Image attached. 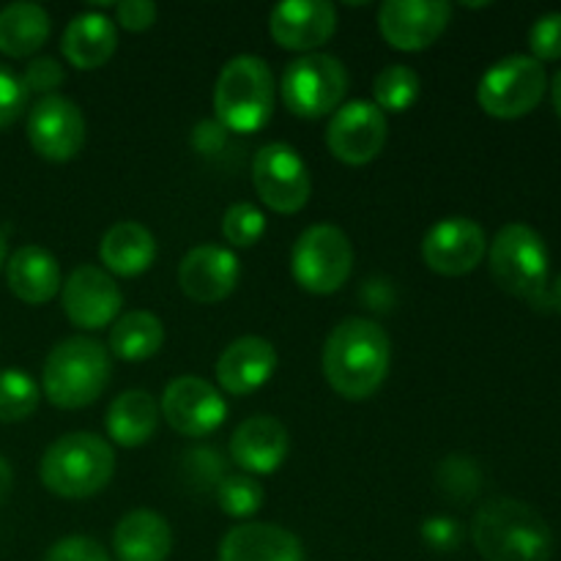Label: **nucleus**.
<instances>
[{
	"label": "nucleus",
	"instance_id": "30",
	"mask_svg": "<svg viewBox=\"0 0 561 561\" xmlns=\"http://www.w3.org/2000/svg\"><path fill=\"white\" fill-rule=\"evenodd\" d=\"M42 389L25 370H0V422H22L36 411Z\"/></svg>",
	"mask_w": 561,
	"mask_h": 561
},
{
	"label": "nucleus",
	"instance_id": "26",
	"mask_svg": "<svg viewBox=\"0 0 561 561\" xmlns=\"http://www.w3.org/2000/svg\"><path fill=\"white\" fill-rule=\"evenodd\" d=\"M104 425H107V436L113 438L118 447H142V444L151 442L153 433H157V400L148 392H142V389H129V392L118 394V398L110 403Z\"/></svg>",
	"mask_w": 561,
	"mask_h": 561
},
{
	"label": "nucleus",
	"instance_id": "10",
	"mask_svg": "<svg viewBox=\"0 0 561 561\" xmlns=\"http://www.w3.org/2000/svg\"><path fill=\"white\" fill-rule=\"evenodd\" d=\"M252 184L263 206L277 214H299L312 192L310 170L288 142H268L255 153Z\"/></svg>",
	"mask_w": 561,
	"mask_h": 561
},
{
	"label": "nucleus",
	"instance_id": "17",
	"mask_svg": "<svg viewBox=\"0 0 561 561\" xmlns=\"http://www.w3.org/2000/svg\"><path fill=\"white\" fill-rule=\"evenodd\" d=\"M272 38L285 49L310 53L323 47L337 31V9L329 0H288L268 16Z\"/></svg>",
	"mask_w": 561,
	"mask_h": 561
},
{
	"label": "nucleus",
	"instance_id": "37",
	"mask_svg": "<svg viewBox=\"0 0 561 561\" xmlns=\"http://www.w3.org/2000/svg\"><path fill=\"white\" fill-rule=\"evenodd\" d=\"M27 104V91L22 85L20 77L11 69H5L0 64V131L9 129L11 124H16L22 113H25Z\"/></svg>",
	"mask_w": 561,
	"mask_h": 561
},
{
	"label": "nucleus",
	"instance_id": "11",
	"mask_svg": "<svg viewBox=\"0 0 561 561\" xmlns=\"http://www.w3.org/2000/svg\"><path fill=\"white\" fill-rule=\"evenodd\" d=\"M60 305H64L66 318L77 329L96 332V329H104L113 321H118L121 307H124V294H121L113 274L104 272L102 266L82 263L60 285Z\"/></svg>",
	"mask_w": 561,
	"mask_h": 561
},
{
	"label": "nucleus",
	"instance_id": "1",
	"mask_svg": "<svg viewBox=\"0 0 561 561\" xmlns=\"http://www.w3.org/2000/svg\"><path fill=\"white\" fill-rule=\"evenodd\" d=\"M392 340L387 329L367 318H345L323 343V376L345 400H367L387 381Z\"/></svg>",
	"mask_w": 561,
	"mask_h": 561
},
{
	"label": "nucleus",
	"instance_id": "6",
	"mask_svg": "<svg viewBox=\"0 0 561 561\" xmlns=\"http://www.w3.org/2000/svg\"><path fill=\"white\" fill-rule=\"evenodd\" d=\"M488 266L502 290L529 301L537 310L551 307L548 301V272L551 257L542 236L524 222L504 225L491 241Z\"/></svg>",
	"mask_w": 561,
	"mask_h": 561
},
{
	"label": "nucleus",
	"instance_id": "41",
	"mask_svg": "<svg viewBox=\"0 0 561 561\" xmlns=\"http://www.w3.org/2000/svg\"><path fill=\"white\" fill-rule=\"evenodd\" d=\"M11 485H14V471H11L9 460H5L3 455H0V504H3L5 499H9Z\"/></svg>",
	"mask_w": 561,
	"mask_h": 561
},
{
	"label": "nucleus",
	"instance_id": "22",
	"mask_svg": "<svg viewBox=\"0 0 561 561\" xmlns=\"http://www.w3.org/2000/svg\"><path fill=\"white\" fill-rule=\"evenodd\" d=\"M115 47H118V27L107 14H99V11L77 14L60 38L64 58L80 71L102 69L113 58Z\"/></svg>",
	"mask_w": 561,
	"mask_h": 561
},
{
	"label": "nucleus",
	"instance_id": "14",
	"mask_svg": "<svg viewBox=\"0 0 561 561\" xmlns=\"http://www.w3.org/2000/svg\"><path fill=\"white\" fill-rule=\"evenodd\" d=\"M159 411L175 433L186 438H203L222 425L228 416V403L206 378L181 376L168 383Z\"/></svg>",
	"mask_w": 561,
	"mask_h": 561
},
{
	"label": "nucleus",
	"instance_id": "12",
	"mask_svg": "<svg viewBox=\"0 0 561 561\" xmlns=\"http://www.w3.org/2000/svg\"><path fill=\"white\" fill-rule=\"evenodd\" d=\"M27 140L49 162H69L85 146V115L71 99L42 96L27 115Z\"/></svg>",
	"mask_w": 561,
	"mask_h": 561
},
{
	"label": "nucleus",
	"instance_id": "9",
	"mask_svg": "<svg viewBox=\"0 0 561 561\" xmlns=\"http://www.w3.org/2000/svg\"><path fill=\"white\" fill-rule=\"evenodd\" d=\"M546 91V66L531 55H510L482 75L477 102L491 118L515 121L529 115L542 102Z\"/></svg>",
	"mask_w": 561,
	"mask_h": 561
},
{
	"label": "nucleus",
	"instance_id": "36",
	"mask_svg": "<svg viewBox=\"0 0 561 561\" xmlns=\"http://www.w3.org/2000/svg\"><path fill=\"white\" fill-rule=\"evenodd\" d=\"M22 85L27 93H42V96H53L55 88L64 85L66 71L55 58H33L22 71Z\"/></svg>",
	"mask_w": 561,
	"mask_h": 561
},
{
	"label": "nucleus",
	"instance_id": "20",
	"mask_svg": "<svg viewBox=\"0 0 561 561\" xmlns=\"http://www.w3.org/2000/svg\"><path fill=\"white\" fill-rule=\"evenodd\" d=\"M288 431L274 416H250L230 436V458L250 474H274L288 458Z\"/></svg>",
	"mask_w": 561,
	"mask_h": 561
},
{
	"label": "nucleus",
	"instance_id": "13",
	"mask_svg": "<svg viewBox=\"0 0 561 561\" xmlns=\"http://www.w3.org/2000/svg\"><path fill=\"white\" fill-rule=\"evenodd\" d=\"M389 137L387 115L373 102H348L332 115L327 146L337 162L362 168L383 151Z\"/></svg>",
	"mask_w": 561,
	"mask_h": 561
},
{
	"label": "nucleus",
	"instance_id": "3",
	"mask_svg": "<svg viewBox=\"0 0 561 561\" xmlns=\"http://www.w3.org/2000/svg\"><path fill=\"white\" fill-rule=\"evenodd\" d=\"M115 453L96 433H66L53 442L38 463L44 488L60 499H91L110 485Z\"/></svg>",
	"mask_w": 561,
	"mask_h": 561
},
{
	"label": "nucleus",
	"instance_id": "42",
	"mask_svg": "<svg viewBox=\"0 0 561 561\" xmlns=\"http://www.w3.org/2000/svg\"><path fill=\"white\" fill-rule=\"evenodd\" d=\"M548 301H551L553 310L561 316V274H559L557 283H553V288H548Z\"/></svg>",
	"mask_w": 561,
	"mask_h": 561
},
{
	"label": "nucleus",
	"instance_id": "44",
	"mask_svg": "<svg viewBox=\"0 0 561 561\" xmlns=\"http://www.w3.org/2000/svg\"><path fill=\"white\" fill-rule=\"evenodd\" d=\"M5 250H9V247H5V236L0 233V268H3L5 263Z\"/></svg>",
	"mask_w": 561,
	"mask_h": 561
},
{
	"label": "nucleus",
	"instance_id": "29",
	"mask_svg": "<svg viewBox=\"0 0 561 561\" xmlns=\"http://www.w3.org/2000/svg\"><path fill=\"white\" fill-rule=\"evenodd\" d=\"M420 75L405 64H392L383 71H378L376 82H373V96H376V107L387 113H405L411 104L420 99Z\"/></svg>",
	"mask_w": 561,
	"mask_h": 561
},
{
	"label": "nucleus",
	"instance_id": "39",
	"mask_svg": "<svg viewBox=\"0 0 561 561\" xmlns=\"http://www.w3.org/2000/svg\"><path fill=\"white\" fill-rule=\"evenodd\" d=\"M422 540L433 548V551H455L463 540V531H460V524L453 518H427L422 524Z\"/></svg>",
	"mask_w": 561,
	"mask_h": 561
},
{
	"label": "nucleus",
	"instance_id": "31",
	"mask_svg": "<svg viewBox=\"0 0 561 561\" xmlns=\"http://www.w3.org/2000/svg\"><path fill=\"white\" fill-rule=\"evenodd\" d=\"M219 510L230 518H250L263 507V488L247 474H228L214 491Z\"/></svg>",
	"mask_w": 561,
	"mask_h": 561
},
{
	"label": "nucleus",
	"instance_id": "34",
	"mask_svg": "<svg viewBox=\"0 0 561 561\" xmlns=\"http://www.w3.org/2000/svg\"><path fill=\"white\" fill-rule=\"evenodd\" d=\"M438 477H442V485L458 499L480 491V469H477L474 460L463 458V455H453V458L444 460Z\"/></svg>",
	"mask_w": 561,
	"mask_h": 561
},
{
	"label": "nucleus",
	"instance_id": "35",
	"mask_svg": "<svg viewBox=\"0 0 561 561\" xmlns=\"http://www.w3.org/2000/svg\"><path fill=\"white\" fill-rule=\"evenodd\" d=\"M529 47L535 60H559L561 58V14L551 11L542 14L529 31Z\"/></svg>",
	"mask_w": 561,
	"mask_h": 561
},
{
	"label": "nucleus",
	"instance_id": "32",
	"mask_svg": "<svg viewBox=\"0 0 561 561\" xmlns=\"http://www.w3.org/2000/svg\"><path fill=\"white\" fill-rule=\"evenodd\" d=\"M266 233V217L252 203H233L222 217V236L233 247H252Z\"/></svg>",
	"mask_w": 561,
	"mask_h": 561
},
{
	"label": "nucleus",
	"instance_id": "19",
	"mask_svg": "<svg viewBox=\"0 0 561 561\" xmlns=\"http://www.w3.org/2000/svg\"><path fill=\"white\" fill-rule=\"evenodd\" d=\"M277 351L268 340L247 334L233 340L217 359V381L228 394L244 398L257 392L277 370Z\"/></svg>",
	"mask_w": 561,
	"mask_h": 561
},
{
	"label": "nucleus",
	"instance_id": "40",
	"mask_svg": "<svg viewBox=\"0 0 561 561\" xmlns=\"http://www.w3.org/2000/svg\"><path fill=\"white\" fill-rule=\"evenodd\" d=\"M159 9L151 0H126V3L115 5V22H118L124 31L142 33L157 22Z\"/></svg>",
	"mask_w": 561,
	"mask_h": 561
},
{
	"label": "nucleus",
	"instance_id": "15",
	"mask_svg": "<svg viewBox=\"0 0 561 561\" xmlns=\"http://www.w3.org/2000/svg\"><path fill=\"white\" fill-rule=\"evenodd\" d=\"M488 255L485 230L469 217H447L433 225L422 239L427 268L442 277H463Z\"/></svg>",
	"mask_w": 561,
	"mask_h": 561
},
{
	"label": "nucleus",
	"instance_id": "2",
	"mask_svg": "<svg viewBox=\"0 0 561 561\" xmlns=\"http://www.w3.org/2000/svg\"><path fill=\"white\" fill-rule=\"evenodd\" d=\"M471 540L485 561H551L553 531L518 499H491L471 520Z\"/></svg>",
	"mask_w": 561,
	"mask_h": 561
},
{
	"label": "nucleus",
	"instance_id": "4",
	"mask_svg": "<svg viewBox=\"0 0 561 561\" xmlns=\"http://www.w3.org/2000/svg\"><path fill=\"white\" fill-rule=\"evenodd\" d=\"M277 85L268 64L257 55H236L222 66L214 85V113L225 131L252 135L272 121Z\"/></svg>",
	"mask_w": 561,
	"mask_h": 561
},
{
	"label": "nucleus",
	"instance_id": "27",
	"mask_svg": "<svg viewBox=\"0 0 561 561\" xmlns=\"http://www.w3.org/2000/svg\"><path fill=\"white\" fill-rule=\"evenodd\" d=\"M53 22L38 3H11L0 9V53L9 58H31L47 44Z\"/></svg>",
	"mask_w": 561,
	"mask_h": 561
},
{
	"label": "nucleus",
	"instance_id": "8",
	"mask_svg": "<svg viewBox=\"0 0 561 561\" xmlns=\"http://www.w3.org/2000/svg\"><path fill=\"white\" fill-rule=\"evenodd\" d=\"M351 268L354 247L337 225H312L296 239L290 252V272L307 294H334L348 283Z\"/></svg>",
	"mask_w": 561,
	"mask_h": 561
},
{
	"label": "nucleus",
	"instance_id": "33",
	"mask_svg": "<svg viewBox=\"0 0 561 561\" xmlns=\"http://www.w3.org/2000/svg\"><path fill=\"white\" fill-rule=\"evenodd\" d=\"M184 482H190L195 491H217L219 482L225 480V458L217 449L208 447H195L192 453L184 455Z\"/></svg>",
	"mask_w": 561,
	"mask_h": 561
},
{
	"label": "nucleus",
	"instance_id": "25",
	"mask_svg": "<svg viewBox=\"0 0 561 561\" xmlns=\"http://www.w3.org/2000/svg\"><path fill=\"white\" fill-rule=\"evenodd\" d=\"M99 257L104 263V272L118 274V277H137L148 272L157 261V239L151 230L140 222H115L99 244Z\"/></svg>",
	"mask_w": 561,
	"mask_h": 561
},
{
	"label": "nucleus",
	"instance_id": "16",
	"mask_svg": "<svg viewBox=\"0 0 561 561\" xmlns=\"http://www.w3.org/2000/svg\"><path fill=\"white\" fill-rule=\"evenodd\" d=\"M449 16L453 5L444 0H387L378 11V27L394 49L420 53L438 42Z\"/></svg>",
	"mask_w": 561,
	"mask_h": 561
},
{
	"label": "nucleus",
	"instance_id": "5",
	"mask_svg": "<svg viewBox=\"0 0 561 561\" xmlns=\"http://www.w3.org/2000/svg\"><path fill=\"white\" fill-rule=\"evenodd\" d=\"M110 373L113 359L102 343L91 337H69L44 359L42 394H47L55 409H85L107 389Z\"/></svg>",
	"mask_w": 561,
	"mask_h": 561
},
{
	"label": "nucleus",
	"instance_id": "38",
	"mask_svg": "<svg viewBox=\"0 0 561 561\" xmlns=\"http://www.w3.org/2000/svg\"><path fill=\"white\" fill-rule=\"evenodd\" d=\"M44 561H110V557L93 537L75 535L55 542Z\"/></svg>",
	"mask_w": 561,
	"mask_h": 561
},
{
	"label": "nucleus",
	"instance_id": "21",
	"mask_svg": "<svg viewBox=\"0 0 561 561\" xmlns=\"http://www.w3.org/2000/svg\"><path fill=\"white\" fill-rule=\"evenodd\" d=\"M219 561H305V548L285 526L241 524L225 535Z\"/></svg>",
	"mask_w": 561,
	"mask_h": 561
},
{
	"label": "nucleus",
	"instance_id": "43",
	"mask_svg": "<svg viewBox=\"0 0 561 561\" xmlns=\"http://www.w3.org/2000/svg\"><path fill=\"white\" fill-rule=\"evenodd\" d=\"M551 99H553V110H557V115L561 118V69L559 75L553 77V85H551Z\"/></svg>",
	"mask_w": 561,
	"mask_h": 561
},
{
	"label": "nucleus",
	"instance_id": "18",
	"mask_svg": "<svg viewBox=\"0 0 561 561\" xmlns=\"http://www.w3.org/2000/svg\"><path fill=\"white\" fill-rule=\"evenodd\" d=\"M239 257L217 244L192 247L179 266V285L186 299L214 305L228 299L239 285Z\"/></svg>",
	"mask_w": 561,
	"mask_h": 561
},
{
	"label": "nucleus",
	"instance_id": "24",
	"mask_svg": "<svg viewBox=\"0 0 561 561\" xmlns=\"http://www.w3.org/2000/svg\"><path fill=\"white\" fill-rule=\"evenodd\" d=\"M113 548L118 561H168L173 551V531L153 510H135L115 526Z\"/></svg>",
	"mask_w": 561,
	"mask_h": 561
},
{
	"label": "nucleus",
	"instance_id": "23",
	"mask_svg": "<svg viewBox=\"0 0 561 561\" xmlns=\"http://www.w3.org/2000/svg\"><path fill=\"white\" fill-rule=\"evenodd\" d=\"M5 283L25 305H47L60 294V266L44 247H20L5 263Z\"/></svg>",
	"mask_w": 561,
	"mask_h": 561
},
{
	"label": "nucleus",
	"instance_id": "28",
	"mask_svg": "<svg viewBox=\"0 0 561 561\" xmlns=\"http://www.w3.org/2000/svg\"><path fill=\"white\" fill-rule=\"evenodd\" d=\"M164 345V327L153 312H124L110 329V354L124 362H142L159 354Z\"/></svg>",
	"mask_w": 561,
	"mask_h": 561
},
{
	"label": "nucleus",
	"instance_id": "7",
	"mask_svg": "<svg viewBox=\"0 0 561 561\" xmlns=\"http://www.w3.org/2000/svg\"><path fill=\"white\" fill-rule=\"evenodd\" d=\"M348 71L334 55L307 53L290 60L283 71L279 96L299 118H323L343 107Z\"/></svg>",
	"mask_w": 561,
	"mask_h": 561
}]
</instances>
